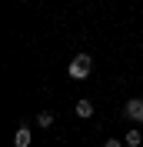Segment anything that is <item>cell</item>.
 I'll return each mask as SVG.
<instances>
[{
    "label": "cell",
    "instance_id": "obj_1",
    "mask_svg": "<svg viewBox=\"0 0 143 147\" xmlns=\"http://www.w3.org/2000/svg\"><path fill=\"white\" fill-rule=\"evenodd\" d=\"M90 70H93V57H90V54H77L70 64H67V74H70L73 80H87Z\"/></svg>",
    "mask_w": 143,
    "mask_h": 147
},
{
    "label": "cell",
    "instance_id": "obj_7",
    "mask_svg": "<svg viewBox=\"0 0 143 147\" xmlns=\"http://www.w3.org/2000/svg\"><path fill=\"white\" fill-rule=\"evenodd\" d=\"M103 147H123V140H116V137H110V140H103Z\"/></svg>",
    "mask_w": 143,
    "mask_h": 147
},
{
    "label": "cell",
    "instance_id": "obj_5",
    "mask_svg": "<svg viewBox=\"0 0 143 147\" xmlns=\"http://www.w3.org/2000/svg\"><path fill=\"white\" fill-rule=\"evenodd\" d=\"M123 144H126V147H140V144H143V134H140V130H126Z\"/></svg>",
    "mask_w": 143,
    "mask_h": 147
},
{
    "label": "cell",
    "instance_id": "obj_2",
    "mask_svg": "<svg viewBox=\"0 0 143 147\" xmlns=\"http://www.w3.org/2000/svg\"><path fill=\"white\" fill-rule=\"evenodd\" d=\"M123 114H126L130 120H136V124H143V97H133V100H126Z\"/></svg>",
    "mask_w": 143,
    "mask_h": 147
},
{
    "label": "cell",
    "instance_id": "obj_4",
    "mask_svg": "<svg viewBox=\"0 0 143 147\" xmlns=\"http://www.w3.org/2000/svg\"><path fill=\"white\" fill-rule=\"evenodd\" d=\"M73 114H77L80 120H90V117H93V104H90V100H77V107H73Z\"/></svg>",
    "mask_w": 143,
    "mask_h": 147
},
{
    "label": "cell",
    "instance_id": "obj_3",
    "mask_svg": "<svg viewBox=\"0 0 143 147\" xmlns=\"http://www.w3.org/2000/svg\"><path fill=\"white\" fill-rule=\"evenodd\" d=\"M13 144L17 147H30V127L27 124H20V127L13 130Z\"/></svg>",
    "mask_w": 143,
    "mask_h": 147
},
{
    "label": "cell",
    "instance_id": "obj_6",
    "mask_svg": "<svg viewBox=\"0 0 143 147\" xmlns=\"http://www.w3.org/2000/svg\"><path fill=\"white\" fill-rule=\"evenodd\" d=\"M50 124H53V114H50V110H43V114H37V127H50Z\"/></svg>",
    "mask_w": 143,
    "mask_h": 147
}]
</instances>
